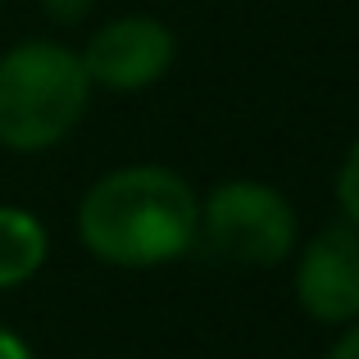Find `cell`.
I'll return each instance as SVG.
<instances>
[{"mask_svg":"<svg viewBox=\"0 0 359 359\" xmlns=\"http://www.w3.org/2000/svg\"><path fill=\"white\" fill-rule=\"evenodd\" d=\"M78 237L114 269H159L182 259L201 237V201L164 164L105 173L78 205Z\"/></svg>","mask_w":359,"mask_h":359,"instance_id":"obj_1","label":"cell"},{"mask_svg":"<svg viewBox=\"0 0 359 359\" xmlns=\"http://www.w3.org/2000/svg\"><path fill=\"white\" fill-rule=\"evenodd\" d=\"M91 100L82 55L60 41H23L0 60V146L50 150L78 128Z\"/></svg>","mask_w":359,"mask_h":359,"instance_id":"obj_2","label":"cell"},{"mask_svg":"<svg viewBox=\"0 0 359 359\" xmlns=\"http://www.w3.org/2000/svg\"><path fill=\"white\" fill-rule=\"evenodd\" d=\"M201 237L228 264L273 269L296 250V210L269 182L232 177L201 205Z\"/></svg>","mask_w":359,"mask_h":359,"instance_id":"obj_3","label":"cell"},{"mask_svg":"<svg viewBox=\"0 0 359 359\" xmlns=\"http://www.w3.org/2000/svg\"><path fill=\"white\" fill-rule=\"evenodd\" d=\"M173 55H177V41L168 23H159L150 14H123V18H109L87 41L82 69H87L91 87L141 91L173 69Z\"/></svg>","mask_w":359,"mask_h":359,"instance_id":"obj_4","label":"cell"},{"mask_svg":"<svg viewBox=\"0 0 359 359\" xmlns=\"http://www.w3.org/2000/svg\"><path fill=\"white\" fill-rule=\"evenodd\" d=\"M296 300L318 323H355L359 318V228L332 223L300 250Z\"/></svg>","mask_w":359,"mask_h":359,"instance_id":"obj_5","label":"cell"},{"mask_svg":"<svg viewBox=\"0 0 359 359\" xmlns=\"http://www.w3.org/2000/svg\"><path fill=\"white\" fill-rule=\"evenodd\" d=\"M50 237H46L41 219L18 205H0V291L27 282L46 264Z\"/></svg>","mask_w":359,"mask_h":359,"instance_id":"obj_6","label":"cell"},{"mask_svg":"<svg viewBox=\"0 0 359 359\" xmlns=\"http://www.w3.org/2000/svg\"><path fill=\"white\" fill-rule=\"evenodd\" d=\"M337 201H341L346 223L359 228V141L346 150V159H341V173H337Z\"/></svg>","mask_w":359,"mask_h":359,"instance_id":"obj_7","label":"cell"},{"mask_svg":"<svg viewBox=\"0 0 359 359\" xmlns=\"http://www.w3.org/2000/svg\"><path fill=\"white\" fill-rule=\"evenodd\" d=\"M91 5H96V0H41V9L55 23H82V18L91 14Z\"/></svg>","mask_w":359,"mask_h":359,"instance_id":"obj_8","label":"cell"},{"mask_svg":"<svg viewBox=\"0 0 359 359\" xmlns=\"http://www.w3.org/2000/svg\"><path fill=\"white\" fill-rule=\"evenodd\" d=\"M0 359H32V351H27L23 337H14L9 327H0Z\"/></svg>","mask_w":359,"mask_h":359,"instance_id":"obj_9","label":"cell"},{"mask_svg":"<svg viewBox=\"0 0 359 359\" xmlns=\"http://www.w3.org/2000/svg\"><path fill=\"white\" fill-rule=\"evenodd\" d=\"M327 359H359V318L351 323V332L332 346V355H327Z\"/></svg>","mask_w":359,"mask_h":359,"instance_id":"obj_10","label":"cell"}]
</instances>
